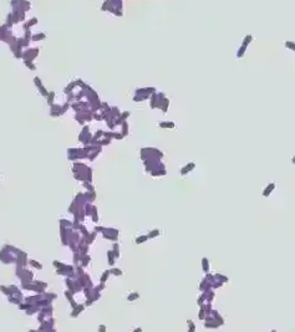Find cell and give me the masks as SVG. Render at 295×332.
<instances>
[{
  "label": "cell",
  "instance_id": "1",
  "mask_svg": "<svg viewBox=\"0 0 295 332\" xmlns=\"http://www.w3.org/2000/svg\"><path fill=\"white\" fill-rule=\"evenodd\" d=\"M273 188H274V184H270V185H269V188H268L267 190H264V195H268V194H269V192L272 190Z\"/></svg>",
  "mask_w": 295,
  "mask_h": 332
},
{
  "label": "cell",
  "instance_id": "2",
  "mask_svg": "<svg viewBox=\"0 0 295 332\" xmlns=\"http://www.w3.org/2000/svg\"><path fill=\"white\" fill-rule=\"evenodd\" d=\"M285 45H286L288 47H290V49H293V50H295V45H291V43H290V41H288V43H286Z\"/></svg>",
  "mask_w": 295,
  "mask_h": 332
},
{
  "label": "cell",
  "instance_id": "3",
  "mask_svg": "<svg viewBox=\"0 0 295 332\" xmlns=\"http://www.w3.org/2000/svg\"><path fill=\"white\" fill-rule=\"evenodd\" d=\"M293 162H294V163H295V157H294V158H293Z\"/></svg>",
  "mask_w": 295,
  "mask_h": 332
}]
</instances>
